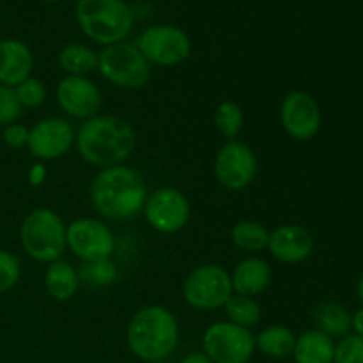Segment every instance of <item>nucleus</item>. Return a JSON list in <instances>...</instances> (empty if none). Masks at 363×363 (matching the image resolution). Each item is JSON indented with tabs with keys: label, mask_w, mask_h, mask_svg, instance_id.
Segmentation results:
<instances>
[{
	"label": "nucleus",
	"mask_w": 363,
	"mask_h": 363,
	"mask_svg": "<svg viewBox=\"0 0 363 363\" xmlns=\"http://www.w3.org/2000/svg\"><path fill=\"white\" fill-rule=\"evenodd\" d=\"M147 195L144 177L124 163L99 169L89 188L92 208L108 220L135 218L144 209Z\"/></svg>",
	"instance_id": "1"
},
{
	"label": "nucleus",
	"mask_w": 363,
	"mask_h": 363,
	"mask_svg": "<svg viewBox=\"0 0 363 363\" xmlns=\"http://www.w3.org/2000/svg\"><path fill=\"white\" fill-rule=\"evenodd\" d=\"M137 131L126 119L117 116H96L84 121L74 137L78 155L89 165L106 169L123 165L133 152Z\"/></svg>",
	"instance_id": "2"
},
{
	"label": "nucleus",
	"mask_w": 363,
	"mask_h": 363,
	"mask_svg": "<svg viewBox=\"0 0 363 363\" xmlns=\"http://www.w3.org/2000/svg\"><path fill=\"white\" fill-rule=\"evenodd\" d=\"M179 323L163 305H147L131 315L126 326V346L142 362H162L179 344Z\"/></svg>",
	"instance_id": "3"
},
{
	"label": "nucleus",
	"mask_w": 363,
	"mask_h": 363,
	"mask_svg": "<svg viewBox=\"0 0 363 363\" xmlns=\"http://www.w3.org/2000/svg\"><path fill=\"white\" fill-rule=\"evenodd\" d=\"M74 16L80 30L101 46L124 41L135 21L124 0H78Z\"/></svg>",
	"instance_id": "4"
},
{
	"label": "nucleus",
	"mask_w": 363,
	"mask_h": 363,
	"mask_svg": "<svg viewBox=\"0 0 363 363\" xmlns=\"http://www.w3.org/2000/svg\"><path fill=\"white\" fill-rule=\"evenodd\" d=\"M66 222L50 208L32 209L20 225V243L35 262L50 264L66 252Z\"/></svg>",
	"instance_id": "5"
},
{
	"label": "nucleus",
	"mask_w": 363,
	"mask_h": 363,
	"mask_svg": "<svg viewBox=\"0 0 363 363\" xmlns=\"http://www.w3.org/2000/svg\"><path fill=\"white\" fill-rule=\"evenodd\" d=\"M98 71L113 87L137 91L149 84L152 66L135 43L121 41L98 53Z\"/></svg>",
	"instance_id": "6"
},
{
	"label": "nucleus",
	"mask_w": 363,
	"mask_h": 363,
	"mask_svg": "<svg viewBox=\"0 0 363 363\" xmlns=\"http://www.w3.org/2000/svg\"><path fill=\"white\" fill-rule=\"evenodd\" d=\"M183 298L195 311H218L233 296L230 273L220 264H201L183 282Z\"/></svg>",
	"instance_id": "7"
},
{
	"label": "nucleus",
	"mask_w": 363,
	"mask_h": 363,
	"mask_svg": "<svg viewBox=\"0 0 363 363\" xmlns=\"http://www.w3.org/2000/svg\"><path fill=\"white\" fill-rule=\"evenodd\" d=\"M202 353L213 363H248L255 353V337L234 323H213L202 335Z\"/></svg>",
	"instance_id": "8"
},
{
	"label": "nucleus",
	"mask_w": 363,
	"mask_h": 363,
	"mask_svg": "<svg viewBox=\"0 0 363 363\" xmlns=\"http://www.w3.org/2000/svg\"><path fill=\"white\" fill-rule=\"evenodd\" d=\"M151 66L172 67L190 57L191 39L176 25H152L147 27L135 43Z\"/></svg>",
	"instance_id": "9"
},
{
	"label": "nucleus",
	"mask_w": 363,
	"mask_h": 363,
	"mask_svg": "<svg viewBox=\"0 0 363 363\" xmlns=\"http://www.w3.org/2000/svg\"><path fill=\"white\" fill-rule=\"evenodd\" d=\"M67 250L82 262L112 259L116 238L110 227L94 216H80L66 227Z\"/></svg>",
	"instance_id": "10"
},
{
	"label": "nucleus",
	"mask_w": 363,
	"mask_h": 363,
	"mask_svg": "<svg viewBox=\"0 0 363 363\" xmlns=\"http://www.w3.org/2000/svg\"><path fill=\"white\" fill-rule=\"evenodd\" d=\"M142 213L152 230L177 234L190 222L191 208L183 191L174 186H162L147 195Z\"/></svg>",
	"instance_id": "11"
},
{
	"label": "nucleus",
	"mask_w": 363,
	"mask_h": 363,
	"mask_svg": "<svg viewBox=\"0 0 363 363\" xmlns=\"http://www.w3.org/2000/svg\"><path fill=\"white\" fill-rule=\"evenodd\" d=\"M259 162L255 152L240 140H229L215 158V177L225 190L241 191L255 181Z\"/></svg>",
	"instance_id": "12"
},
{
	"label": "nucleus",
	"mask_w": 363,
	"mask_h": 363,
	"mask_svg": "<svg viewBox=\"0 0 363 363\" xmlns=\"http://www.w3.org/2000/svg\"><path fill=\"white\" fill-rule=\"evenodd\" d=\"M280 124L293 140L307 142L319 133L323 112L314 96L305 91H291L280 103Z\"/></svg>",
	"instance_id": "13"
},
{
	"label": "nucleus",
	"mask_w": 363,
	"mask_h": 363,
	"mask_svg": "<svg viewBox=\"0 0 363 363\" xmlns=\"http://www.w3.org/2000/svg\"><path fill=\"white\" fill-rule=\"evenodd\" d=\"M73 126L62 117H46L38 121L28 130L27 149L38 162H53L60 160L74 145Z\"/></svg>",
	"instance_id": "14"
},
{
	"label": "nucleus",
	"mask_w": 363,
	"mask_h": 363,
	"mask_svg": "<svg viewBox=\"0 0 363 363\" xmlns=\"http://www.w3.org/2000/svg\"><path fill=\"white\" fill-rule=\"evenodd\" d=\"M55 99L64 113L80 121L92 119L101 108V92L87 77H64L55 87Z\"/></svg>",
	"instance_id": "15"
},
{
	"label": "nucleus",
	"mask_w": 363,
	"mask_h": 363,
	"mask_svg": "<svg viewBox=\"0 0 363 363\" xmlns=\"http://www.w3.org/2000/svg\"><path fill=\"white\" fill-rule=\"evenodd\" d=\"M268 250L273 259L284 264H300L314 252V236L303 225L284 223L269 233Z\"/></svg>",
	"instance_id": "16"
},
{
	"label": "nucleus",
	"mask_w": 363,
	"mask_h": 363,
	"mask_svg": "<svg viewBox=\"0 0 363 363\" xmlns=\"http://www.w3.org/2000/svg\"><path fill=\"white\" fill-rule=\"evenodd\" d=\"M34 53L20 39L0 41V85L16 87L32 77Z\"/></svg>",
	"instance_id": "17"
},
{
	"label": "nucleus",
	"mask_w": 363,
	"mask_h": 363,
	"mask_svg": "<svg viewBox=\"0 0 363 363\" xmlns=\"http://www.w3.org/2000/svg\"><path fill=\"white\" fill-rule=\"evenodd\" d=\"M273 279L272 266L262 257H247L234 266L230 273L234 294L255 298L264 293Z\"/></svg>",
	"instance_id": "18"
},
{
	"label": "nucleus",
	"mask_w": 363,
	"mask_h": 363,
	"mask_svg": "<svg viewBox=\"0 0 363 363\" xmlns=\"http://www.w3.org/2000/svg\"><path fill=\"white\" fill-rule=\"evenodd\" d=\"M80 273L71 262L59 259L50 262L45 272V289L55 301H69L80 289Z\"/></svg>",
	"instance_id": "19"
},
{
	"label": "nucleus",
	"mask_w": 363,
	"mask_h": 363,
	"mask_svg": "<svg viewBox=\"0 0 363 363\" xmlns=\"http://www.w3.org/2000/svg\"><path fill=\"white\" fill-rule=\"evenodd\" d=\"M335 346L332 337L323 333L321 330H307L301 335H296V344L291 357L294 363H333Z\"/></svg>",
	"instance_id": "20"
},
{
	"label": "nucleus",
	"mask_w": 363,
	"mask_h": 363,
	"mask_svg": "<svg viewBox=\"0 0 363 363\" xmlns=\"http://www.w3.org/2000/svg\"><path fill=\"white\" fill-rule=\"evenodd\" d=\"M315 328L328 337H347L351 333V312L339 301H323L312 312Z\"/></svg>",
	"instance_id": "21"
},
{
	"label": "nucleus",
	"mask_w": 363,
	"mask_h": 363,
	"mask_svg": "<svg viewBox=\"0 0 363 363\" xmlns=\"http://www.w3.org/2000/svg\"><path fill=\"white\" fill-rule=\"evenodd\" d=\"M296 344V333L284 325H272L255 337V350L273 360L291 357Z\"/></svg>",
	"instance_id": "22"
},
{
	"label": "nucleus",
	"mask_w": 363,
	"mask_h": 363,
	"mask_svg": "<svg viewBox=\"0 0 363 363\" xmlns=\"http://www.w3.org/2000/svg\"><path fill=\"white\" fill-rule=\"evenodd\" d=\"M59 66L66 77H87L98 69V53L80 43H71L59 52Z\"/></svg>",
	"instance_id": "23"
},
{
	"label": "nucleus",
	"mask_w": 363,
	"mask_h": 363,
	"mask_svg": "<svg viewBox=\"0 0 363 363\" xmlns=\"http://www.w3.org/2000/svg\"><path fill=\"white\" fill-rule=\"evenodd\" d=\"M230 241L236 248L247 254H257L268 248L269 230L255 220H241L230 230Z\"/></svg>",
	"instance_id": "24"
},
{
	"label": "nucleus",
	"mask_w": 363,
	"mask_h": 363,
	"mask_svg": "<svg viewBox=\"0 0 363 363\" xmlns=\"http://www.w3.org/2000/svg\"><path fill=\"white\" fill-rule=\"evenodd\" d=\"M223 311H225L227 321L248 330L257 326L262 319L261 305L255 301V298L241 296V294H233L229 301L223 305Z\"/></svg>",
	"instance_id": "25"
},
{
	"label": "nucleus",
	"mask_w": 363,
	"mask_h": 363,
	"mask_svg": "<svg viewBox=\"0 0 363 363\" xmlns=\"http://www.w3.org/2000/svg\"><path fill=\"white\" fill-rule=\"evenodd\" d=\"M213 124H215L216 131H218L227 142L236 140V138L240 137L245 124L243 110H241V106L238 105L236 101L225 99V101L220 103L215 108V112H213Z\"/></svg>",
	"instance_id": "26"
},
{
	"label": "nucleus",
	"mask_w": 363,
	"mask_h": 363,
	"mask_svg": "<svg viewBox=\"0 0 363 363\" xmlns=\"http://www.w3.org/2000/svg\"><path fill=\"white\" fill-rule=\"evenodd\" d=\"M80 280L89 286L105 287L112 286L117 280V266L112 259H103V261L84 262V268L80 269Z\"/></svg>",
	"instance_id": "27"
},
{
	"label": "nucleus",
	"mask_w": 363,
	"mask_h": 363,
	"mask_svg": "<svg viewBox=\"0 0 363 363\" xmlns=\"http://www.w3.org/2000/svg\"><path fill=\"white\" fill-rule=\"evenodd\" d=\"M14 92H16V98L20 105L23 106V110L39 108V106L45 105L46 98H48V89H46L45 82L35 77H28L27 80L16 85Z\"/></svg>",
	"instance_id": "28"
},
{
	"label": "nucleus",
	"mask_w": 363,
	"mask_h": 363,
	"mask_svg": "<svg viewBox=\"0 0 363 363\" xmlns=\"http://www.w3.org/2000/svg\"><path fill=\"white\" fill-rule=\"evenodd\" d=\"M21 279V262L13 252L0 248V294L7 293Z\"/></svg>",
	"instance_id": "29"
},
{
	"label": "nucleus",
	"mask_w": 363,
	"mask_h": 363,
	"mask_svg": "<svg viewBox=\"0 0 363 363\" xmlns=\"http://www.w3.org/2000/svg\"><path fill=\"white\" fill-rule=\"evenodd\" d=\"M21 113H23V106L18 101L14 89L0 85V126L6 128L18 123Z\"/></svg>",
	"instance_id": "30"
},
{
	"label": "nucleus",
	"mask_w": 363,
	"mask_h": 363,
	"mask_svg": "<svg viewBox=\"0 0 363 363\" xmlns=\"http://www.w3.org/2000/svg\"><path fill=\"white\" fill-rule=\"evenodd\" d=\"M333 363H363V337L350 333L335 346Z\"/></svg>",
	"instance_id": "31"
},
{
	"label": "nucleus",
	"mask_w": 363,
	"mask_h": 363,
	"mask_svg": "<svg viewBox=\"0 0 363 363\" xmlns=\"http://www.w3.org/2000/svg\"><path fill=\"white\" fill-rule=\"evenodd\" d=\"M2 140L9 149H23L28 142V128L20 123L9 124L2 130Z\"/></svg>",
	"instance_id": "32"
},
{
	"label": "nucleus",
	"mask_w": 363,
	"mask_h": 363,
	"mask_svg": "<svg viewBox=\"0 0 363 363\" xmlns=\"http://www.w3.org/2000/svg\"><path fill=\"white\" fill-rule=\"evenodd\" d=\"M46 176H48L46 167L39 162L35 163V165H32L30 170H28V183H30L32 186H39V184L45 183Z\"/></svg>",
	"instance_id": "33"
},
{
	"label": "nucleus",
	"mask_w": 363,
	"mask_h": 363,
	"mask_svg": "<svg viewBox=\"0 0 363 363\" xmlns=\"http://www.w3.org/2000/svg\"><path fill=\"white\" fill-rule=\"evenodd\" d=\"M351 332H353L354 335L363 337V307H360L358 311H354L353 314H351Z\"/></svg>",
	"instance_id": "34"
},
{
	"label": "nucleus",
	"mask_w": 363,
	"mask_h": 363,
	"mask_svg": "<svg viewBox=\"0 0 363 363\" xmlns=\"http://www.w3.org/2000/svg\"><path fill=\"white\" fill-rule=\"evenodd\" d=\"M179 363H213V362L209 360L202 351H195V353H188Z\"/></svg>",
	"instance_id": "35"
},
{
	"label": "nucleus",
	"mask_w": 363,
	"mask_h": 363,
	"mask_svg": "<svg viewBox=\"0 0 363 363\" xmlns=\"http://www.w3.org/2000/svg\"><path fill=\"white\" fill-rule=\"evenodd\" d=\"M357 298H358V301H360L362 307H363V273H362L360 279H358V282H357Z\"/></svg>",
	"instance_id": "36"
},
{
	"label": "nucleus",
	"mask_w": 363,
	"mask_h": 363,
	"mask_svg": "<svg viewBox=\"0 0 363 363\" xmlns=\"http://www.w3.org/2000/svg\"><path fill=\"white\" fill-rule=\"evenodd\" d=\"M41 2H46V4H55V2H60V0H41Z\"/></svg>",
	"instance_id": "37"
}]
</instances>
